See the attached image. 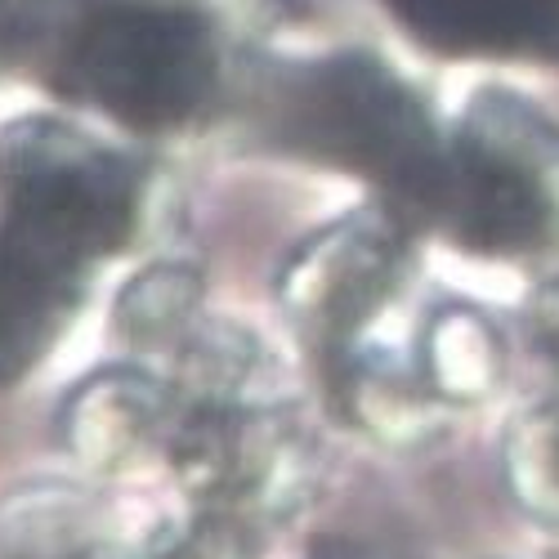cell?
Segmentation results:
<instances>
[{
	"mask_svg": "<svg viewBox=\"0 0 559 559\" xmlns=\"http://www.w3.org/2000/svg\"><path fill=\"white\" fill-rule=\"evenodd\" d=\"M506 492L528 520L559 528V394L524 407L501 443Z\"/></svg>",
	"mask_w": 559,
	"mask_h": 559,
	"instance_id": "ba28073f",
	"label": "cell"
},
{
	"mask_svg": "<svg viewBox=\"0 0 559 559\" xmlns=\"http://www.w3.org/2000/svg\"><path fill=\"white\" fill-rule=\"evenodd\" d=\"M45 32V0H0V68L19 63Z\"/></svg>",
	"mask_w": 559,
	"mask_h": 559,
	"instance_id": "30bf717a",
	"label": "cell"
},
{
	"mask_svg": "<svg viewBox=\"0 0 559 559\" xmlns=\"http://www.w3.org/2000/svg\"><path fill=\"white\" fill-rule=\"evenodd\" d=\"M139 224V170L59 121L0 134V385L50 349Z\"/></svg>",
	"mask_w": 559,
	"mask_h": 559,
	"instance_id": "6da1fadb",
	"label": "cell"
},
{
	"mask_svg": "<svg viewBox=\"0 0 559 559\" xmlns=\"http://www.w3.org/2000/svg\"><path fill=\"white\" fill-rule=\"evenodd\" d=\"M421 381L452 412L497 394L506 377V345L492 318L465 300H439L421 313Z\"/></svg>",
	"mask_w": 559,
	"mask_h": 559,
	"instance_id": "52a82bcc",
	"label": "cell"
},
{
	"mask_svg": "<svg viewBox=\"0 0 559 559\" xmlns=\"http://www.w3.org/2000/svg\"><path fill=\"white\" fill-rule=\"evenodd\" d=\"M264 126L283 148L367 179L399 219L435 224L448 134H439L426 104L371 55L283 68L264 90Z\"/></svg>",
	"mask_w": 559,
	"mask_h": 559,
	"instance_id": "3957f363",
	"label": "cell"
},
{
	"mask_svg": "<svg viewBox=\"0 0 559 559\" xmlns=\"http://www.w3.org/2000/svg\"><path fill=\"white\" fill-rule=\"evenodd\" d=\"M524 332H528L533 354L559 377V277L542 283L533 300L524 305Z\"/></svg>",
	"mask_w": 559,
	"mask_h": 559,
	"instance_id": "9c48e42d",
	"label": "cell"
},
{
	"mask_svg": "<svg viewBox=\"0 0 559 559\" xmlns=\"http://www.w3.org/2000/svg\"><path fill=\"white\" fill-rule=\"evenodd\" d=\"M385 5L439 55L559 63V0H385Z\"/></svg>",
	"mask_w": 559,
	"mask_h": 559,
	"instance_id": "8992f818",
	"label": "cell"
},
{
	"mask_svg": "<svg viewBox=\"0 0 559 559\" xmlns=\"http://www.w3.org/2000/svg\"><path fill=\"white\" fill-rule=\"evenodd\" d=\"M435 228L475 255L559 247V126L510 90H479L448 134Z\"/></svg>",
	"mask_w": 559,
	"mask_h": 559,
	"instance_id": "277c9868",
	"label": "cell"
},
{
	"mask_svg": "<svg viewBox=\"0 0 559 559\" xmlns=\"http://www.w3.org/2000/svg\"><path fill=\"white\" fill-rule=\"evenodd\" d=\"M255 0H45L59 85L130 130H183L228 85Z\"/></svg>",
	"mask_w": 559,
	"mask_h": 559,
	"instance_id": "7a4b0ae2",
	"label": "cell"
},
{
	"mask_svg": "<svg viewBox=\"0 0 559 559\" xmlns=\"http://www.w3.org/2000/svg\"><path fill=\"white\" fill-rule=\"evenodd\" d=\"M277 300L318 371L412 300V247L394 211H358L287 260Z\"/></svg>",
	"mask_w": 559,
	"mask_h": 559,
	"instance_id": "5b68a950",
	"label": "cell"
}]
</instances>
